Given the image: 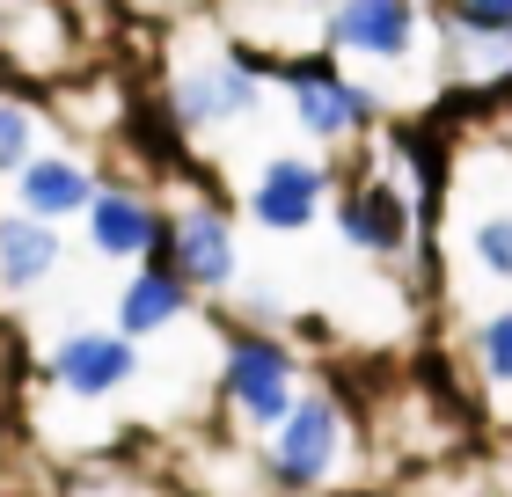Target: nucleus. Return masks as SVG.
<instances>
[{
    "label": "nucleus",
    "mask_w": 512,
    "mask_h": 497,
    "mask_svg": "<svg viewBox=\"0 0 512 497\" xmlns=\"http://www.w3.org/2000/svg\"><path fill=\"white\" fill-rule=\"evenodd\" d=\"M359 461V402H344L337 388H315L293 402V417L256 446V476L286 497H322L352 476Z\"/></svg>",
    "instance_id": "7ed1b4c3"
},
{
    "label": "nucleus",
    "mask_w": 512,
    "mask_h": 497,
    "mask_svg": "<svg viewBox=\"0 0 512 497\" xmlns=\"http://www.w3.org/2000/svg\"><path fill=\"white\" fill-rule=\"evenodd\" d=\"M271 103L286 110V125L308 139V147H352L381 125V81L352 74L337 52H286L271 59Z\"/></svg>",
    "instance_id": "20e7f679"
},
{
    "label": "nucleus",
    "mask_w": 512,
    "mask_h": 497,
    "mask_svg": "<svg viewBox=\"0 0 512 497\" xmlns=\"http://www.w3.org/2000/svg\"><path fill=\"white\" fill-rule=\"evenodd\" d=\"M432 30V0H322V52L359 66L366 81L417 59Z\"/></svg>",
    "instance_id": "423d86ee"
},
{
    "label": "nucleus",
    "mask_w": 512,
    "mask_h": 497,
    "mask_svg": "<svg viewBox=\"0 0 512 497\" xmlns=\"http://www.w3.org/2000/svg\"><path fill=\"white\" fill-rule=\"evenodd\" d=\"M81 30L66 0H0V74L15 81H74Z\"/></svg>",
    "instance_id": "9b49d317"
},
{
    "label": "nucleus",
    "mask_w": 512,
    "mask_h": 497,
    "mask_svg": "<svg viewBox=\"0 0 512 497\" xmlns=\"http://www.w3.org/2000/svg\"><path fill=\"white\" fill-rule=\"evenodd\" d=\"M432 15L476 22V30H512V0H432Z\"/></svg>",
    "instance_id": "6ab92c4d"
},
{
    "label": "nucleus",
    "mask_w": 512,
    "mask_h": 497,
    "mask_svg": "<svg viewBox=\"0 0 512 497\" xmlns=\"http://www.w3.org/2000/svg\"><path fill=\"white\" fill-rule=\"evenodd\" d=\"M8 366H15V329L0 322V381H8Z\"/></svg>",
    "instance_id": "aec40b11"
},
{
    "label": "nucleus",
    "mask_w": 512,
    "mask_h": 497,
    "mask_svg": "<svg viewBox=\"0 0 512 497\" xmlns=\"http://www.w3.org/2000/svg\"><path fill=\"white\" fill-rule=\"evenodd\" d=\"M161 264H169L198 300L235 293L242 278V242H235V205L213 191L169 198V234H161Z\"/></svg>",
    "instance_id": "0eeeda50"
},
{
    "label": "nucleus",
    "mask_w": 512,
    "mask_h": 497,
    "mask_svg": "<svg viewBox=\"0 0 512 497\" xmlns=\"http://www.w3.org/2000/svg\"><path fill=\"white\" fill-rule=\"evenodd\" d=\"M88 249L103 264H154L161 256V234H169V198H154L139 176H103L96 205H88Z\"/></svg>",
    "instance_id": "9d476101"
},
{
    "label": "nucleus",
    "mask_w": 512,
    "mask_h": 497,
    "mask_svg": "<svg viewBox=\"0 0 512 497\" xmlns=\"http://www.w3.org/2000/svg\"><path fill=\"white\" fill-rule=\"evenodd\" d=\"M505 154L483 147L476 169L447 176V242L483 278H512V183H498Z\"/></svg>",
    "instance_id": "6e6552de"
},
{
    "label": "nucleus",
    "mask_w": 512,
    "mask_h": 497,
    "mask_svg": "<svg viewBox=\"0 0 512 497\" xmlns=\"http://www.w3.org/2000/svg\"><path fill=\"white\" fill-rule=\"evenodd\" d=\"M469 366L483 388L512 395V307H491V315L469 322Z\"/></svg>",
    "instance_id": "a211bd4d"
},
{
    "label": "nucleus",
    "mask_w": 512,
    "mask_h": 497,
    "mask_svg": "<svg viewBox=\"0 0 512 497\" xmlns=\"http://www.w3.org/2000/svg\"><path fill=\"white\" fill-rule=\"evenodd\" d=\"M300 395H308V373H300V351L286 344V329H249V322H227L220 329L213 402H220V424L235 439L264 446L278 424L293 417Z\"/></svg>",
    "instance_id": "f03ea898"
},
{
    "label": "nucleus",
    "mask_w": 512,
    "mask_h": 497,
    "mask_svg": "<svg viewBox=\"0 0 512 497\" xmlns=\"http://www.w3.org/2000/svg\"><path fill=\"white\" fill-rule=\"evenodd\" d=\"M37 147H44V110L22 96V88L0 81V183H15Z\"/></svg>",
    "instance_id": "f3484780"
},
{
    "label": "nucleus",
    "mask_w": 512,
    "mask_h": 497,
    "mask_svg": "<svg viewBox=\"0 0 512 497\" xmlns=\"http://www.w3.org/2000/svg\"><path fill=\"white\" fill-rule=\"evenodd\" d=\"M44 373L74 402H110V395H125L139 381V344L125 329H66V337H52V351H44Z\"/></svg>",
    "instance_id": "f8f14e48"
},
{
    "label": "nucleus",
    "mask_w": 512,
    "mask_h": 497,
    "mask_svg": "<svg viewBox=\"0 0 512 497\" xmlns=\"http://www.w3.org/2000/svg\"><path fill=\"white\" fill-rule=\"evenodd\" d=\"M191 307H198V293L154 256V264H132V271H125L118 300H110V329H125L132 344H147V337H161V329H176Z\"/></svg>",
    "instance_id": "dca6fc26"
},
{
    "label": "nucleus",
    "mask_w": 512,
    "mask_h": 497,
    "mask_svg": "<svg viewBox=\"0 0 512 497\" xmlns=\"http://www.w3.org/2000/svg\"><path fill=\"white\" fill-rule=\"evenodd\" d=\"M330 227H337V242L352 249V256H366V264H388V271H403L410 256H417V234H425V198H417V183H410V169H403V161L374 154L366 169L337 176Z\"/></svg>",
    "instance_id": "39448f33"
},
{
    "label": "nucleus",
    "mask_w": 512,
    "mask_h": 497,
    "mask_svg": "<svg viewBox=\"0 0 512 497\" xmlns=\"http://www.w3.org/2000/svg\"><path fill=\"white\" fill-rule=\"evenodd\" d=\"M330 205H337V169L322 154H300V147L264 154L242 183V212L264 234H308L330 220Z\"/></svg>",
    "instance_id": "1a4fd4ad"
},
{
    "label": "nucleus",
    "mask_w": 512,
    "mask_h": 497,
    "mask_svg": "<svg viewBox=\"0 0 512 497\" xmlns=\"http://www.w3.org/2000/svg\"><path fill=\"white\" fill-rule=\"evenodd\" d=\"M8 191H15L22 212H37V220L66 227V220H88V205H96L103 176H96V154H88V147H37L30 161H22V176L8 183Z\"/></svg>",
    "instance_id": "4468645a"
},
{
    "label": "nucleus",
    "mask_w": 512,
    "mask_h": 497,
    "mask_svg": "<svg viewBox=\"0 0 512 497\" xmlns=\"http://www.w3.org/2000/svg\"><path fill=\"white\" fill-rule=\"evenodd\" d=\"M264 110H271V59L227 30H213L198 52H176L169 74H161V117H169L176 139L249 132Z\"/></svg>",
    "instance_id": "f257e3e1"
},
{
    "label": "nucleus",
    "mask_w": 512,
    "mask_h": 497,
    "mask_svg": "<svg viewBox=\"0 0 512 497\" xmlns=\"http://www.w3.org/2000/svg\"><path fill=\"white\" fill-rule=\"evenodd\" d=\"M432 59L454 96H476V103L512 96V30H476V22L432 15Z\"/></svg>",
    "instance_id": "ddd939ff"
},
{
    "label": "nucleus",
    "mask_w": 512,
    "mask_h": 497,
    "mask_svg": "<svg viewBox=\"0 0 512 497\" xmlns=\"http://www.w3.org/2000/svg\"><path fill=\"white\" fill-rule=\"evenodd\" d=\"M66 264V242L52 220L22 205H0V300H30L52 286V271Z\"/></svg>",
    "instance_id": "2eb2a0df"
}]
</instances>
